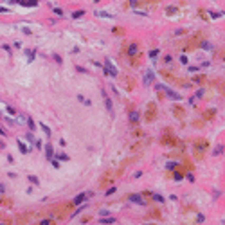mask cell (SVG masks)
<instances>
[{"mask_svg": "<svg viewBox=\"0 0 225 225\" xmlns=\"http://www.w3.org/2000/svg\"><path fill=\"white\" fill-rule=\"evenodd\" d=\"M144 119H146V121H153L155 119V103H150V104H148V112L144 115Z\"/></svg>", "mask_w": 225, "mask_h": 225, "instance_id": "cell-1", "label": "cell"}, {"mask_svg": "<svg viewBox=\"0 0 225 225\" xmlns=\"http://www.w3.org/2000/svg\"><path fill=\"white\" fill-rule=\"evenodd\" d=\"M155 79V72L153 70H146V74H144V87H148V85H151Z\"/></svg>", "mask_w": 225, "mask_h": 225, "instance_id": "cell-2", "label": "cell"}, {"mask_svg": "<svg viewBox=\"0 0 225 225\" xmlns=\"http://www.w3.org/2000/svg\"><path fill=\"white\" fill-rule=\"evenodd\" d=\"M104 67H106V74H112V76H117V69L112 65V61L110 60H104Z\"/></svg>", "mask_w": 225, "mask_h": 225, "instance_id": "cell-3", "label": "cell"}, {"mask_svg": "<svg viewBox=\"0 0 225 225\" xmlns=\"http://www.w3.org/2000/svg\"><path fill=\"white\" fill-rule=\"evenodd\" d=\"M130 200L135 202V204H146V200H144V194H130Z\"/></svg>", "mask_w": 225, "mask_h": 225, "instance_id": "cell-4", "label": "cell"}, {"mask_svg": "<svg viewBox=\"0 0 225 225\" xmlns=\"http://www.w3.org/2000/svg\"><path fill=\"white\" fill-rule=\"evenodd\" d=\"M87 196H90V194H87V193H81V194H78V196H76V198L72 200V205H79V204H83Z\"/></svg>", "mask_w": 225, "mask_h": 225, "instance_id": "cell-5", "label": "cell"}, {"mask_svg": "<svg viewBox=\"0 0 225 225\" xmlns=\"http://www.w3.org/2000/svg\"><path fill=\"white\" fill-rule=\"evenodd\" d=\"M45 157H47L49 160H51L52 157H54V148H52V144H51V142L45 144Z\"/></svg>", "mask_w": 225, "mask_h": 225, "instance_id": "cell-6", "label": "cell"}, {"mask_svg": "<svg viewBox=\"0 0 225 225\" xmlns=\"http://www.w3.org/2000/svg\"><path fill=\"white\" fill-rule=\"evenodd\" d=\"M103 97H104V104H106V110L113 115V108H112V99L106 95V92H103Z\"/></svg>", "mask_w": 225, "mask_h": 225, "instance_id": "cell-7", "label": "cell"}, {"mask_svg": "<svg viewBox=\"0 0 225 225\" xmlns=\"http://www.w3.org/2000/svg\"><path fill=\"white\" fill-rule=\"evenodd\" d=\"M159 87H160V88H164V90H166V92H167V95H169V97H173V99H180V95H178V94H176V92H173V90H171V88H167V87H166V85H159Z\"/></svg>", "mask_w": 225, "mask_h": 225, "instance_id": "cell-8", "label": "cell"}, {"mask_svg": "<svg viewBox=\"0 0 225 225\" xmlns=\"http://www.w3.org/2000/svg\"><path fill=\"white\" fill-rule=\"evenodd\" d=\"M126 51H128V56H135V54H137V41H132V43L128 45Z\"/></svg>", "mask_w": 225, "mask_h": 225, "instance_id": "cell-9", "label": "cell"}, {"mask_svg": "<svg viewBox=\"0 0 225 225\" xmlns=\"http://www.w3.org/2000/svg\"><path fill=\"white\" fill-rule=\"evenodd\" d=\"M29 218H31V213H29V214H27V213H23L22 216H18V218H16V225H23L27 220H29Z\"/></svg>", "mask_w": 225, "mask_h": 225, "instance_id": "cell-10", "label": "cell"}, {"mask_svg": "<svg viewBox=\"0 0 225 225\" xmlns=\"http://www.w3.org/2000/svg\"><path fill=\"white\" fill-rule=\"evenodd\" d=\"M22 6H25V7H36L38 6V0H20Z\"/></svg>", "mask_w": 225, "mask_h": 225, "instance_id": "cell-11", "label": "cell"}, {"mask_svg": "<svg viewBox=\"0 0 225 225\" xmlns=\"http://www.w3.org/2000/svg\"><path fill=\"white\" fill-rule=\"evenodd\" d=\"M95 16H97V18H113V15L104 13V11H97V13H95Z\"/></svg>", "mask_w": 225, "mask_h": 225, "instance_id": "cell-12", "label": "cell"}, {"mask_svg": "<svg viewBox=\"0 0 225 225\" xmlns=\"http://www.w3.org/2000/svg\"><path fill=\"white\" fill-rule=\"evenodd\" d=\"M130 121H132V124L137 123V121H139V112H132L130 113Z\"/></svg>", "mask_w": 225, "mask_h": 225, "instance_id": "cell-13", "label": "cell"}, {"mask_svg": "<svg viewBox=\"0 0 225 225\" xmlns=\"http://www.w3.org/2000/svg\"><path fill=\"white\" fill-rule=\"evenodd\" d=\"M173 110H175V113H176V117H182V115H184V108H182V106H175Z\"/></svg>", "mask_w": 225, "mask_h": 225, "instance_id": "cell-14", "label": "cell"}, {"mask_svg": "<svg viewBox=\"0 0 225 225\" xmlns=\"http://www.w3.org/2000/svg\"><path fill=\"white\" fill-rule=\"evenodd\" d=\"M18 148H20V151H22L23 155H25L27 151H29V150H27V146H25V144L22 142V141H18Z\"/></svg>", "mask_w": 225, "mask_h": 225, "instance_id": "cell-15", "label": "cell"}, {"mask_svg": "<svg viewBox=\"0 0 225 225\" xmlns=\"http://www.w3.org/2000/svg\"><path fill=\"white\" fill-rule=\"evenodd\" d=\"M175 169H176V173H175V180H180V178L184 176V173H182V169H180V167H175Z\"/></svg>", "mask_w": 225, "mask_h": 225, "instance_id": "cell-16", "label": "cell"}, {"mask_svg": "<svg viewBox=\"0 0 225 225\" xmlns=\"http://www.w3.org/2000/svg\"><path fill=\"white\" fill-rule=\"evenodd\" d=\"M113 222H115L113 218H101V223L103 225H110V223H113Z\"/></svg>", "mask_w": 225, "mask_h": 225, "instance_id": "cell-17", "label": "cell"}, {"mask_svg": "<svg viewBox=\"0 0 225 225\" xmlns=\"http://www.w3.org/2000/svg\"><path fill=\"white\" fill-rule=\"evenodd\" d=\"M34 54H36V51H34V49H32V51H27V60H29V61H32V60H34Z\"/></svg>", "mask_w": 225, "mask_h": 225, "instance_id": "cell-18", "label": "cell"}, {"mask_svg": "<svg viewBox=\"0 0 225 225\" xmlns=\"http://www.w3.org/2000/svg\"><path fill=\"white\" fill-rule=\"evenodd\" d=\"M83 15H85V11L79 9V11H76V13H72V18H81Z\"/></svg>", "mask_w": 225, "mask_h": 225, "instance_id": "cell-19", "label": "cell"}, {"mask_svg": "<svg viewBox=\"0 0 225 225\" xmlns=\"http://www.w3.org/2000/svg\"><path fill=\"white\" fill-rule=\"evenodd\" d=\"M27 126H29V130H31V132H32V130H36V128H34V121H32L31 117L27 119Z\"/></svg>", "mask_w": 225, "mask_h": 225, "instance_id": "cell-20", "label": "cell"}, {"mask_svg": "<svg viewBox=\"0 0 225 225\" xmlns=\"http://www.w3.org/2000/svg\"><path fill=\"white\" fill-rule=\"evenodd\" d=\"M112 32L113 34H124V29H121V27H113Z\"/></svg>", "mask_w": 225, "mask_h": 225, "instance_id": "cell-21", "label": "cell"}, {"mask_svg": "<svg viewBox=\"0 0 225 225\" xmlns=\"http://www.w3.org/2000/svg\"><path fill=\"white\" fill-rule=\"evenodd\" d=\"M29 182H32L34 185H38V184H40V180H38V178H36L34 175H31V176H29Z\"/></svg>", "mask_w": 225, "mask_h": 225, "instance_id": "cell-22", "label": "cell"}, {"mask_svg": "<svg viewBox=\"0 0 225 225\" xmlns=\"http://www.w3.org/2000/svg\"><path fill=\"white\" fill-rule=\"evenodd\" d=\"M126 88H133V79L132 78H126Z\"/></svg>", "mask_w": 225, "mask_h": 225, "instance_id": "cell-23", "label": "cell"}, {"mask_svg": "<svg viewBox=\"0 0 225 225\" xmlns=\"http://www.w3.org/2000/svg\"><path fill=\"white\" fill-rule=\"evenodd\" d=\"M56 157H58V160H69V155H65V153H60Z\"/></svg>", "mask_w": 225, "mask_h": 225, "instance_id": "cell-24", "label": "cell"}, {"mask_svg": "<svg viewBox=\"0 0 225 225\" xmlns=\"http://www.w3.org/2000/svg\"><path fill=\"white\" fill-rule=\"evenodd\" d=\"M0 204H2V205H6V207H9L11 202H9V198H2V200H0Z\"/></svg>", "mask_w": 225, "mask_h": 225, "instance_id": "cell-25", "label": "cell"}, {"mask_svg": "<svg viewBox=\"0 0 225 225\" xmlns=\"http://www.w3.org/2000/svg\"><path fill=\"white\" fill-rule=\"evenodd\" d=\"M166 13L171 16V15H175V13H176V7H167V9H166Z\"/></svg>", "mask_w": 225, "mask_h": 225, "instance_id": "cell-26", "label": "cell"}, {"mask_svg": "<svg viewBox=\"0 0 225 225\" xmlns=\"http://www.w3.org/2000/svg\"><path fill=\"white\" fill-rule=\"evenodd\" d=\"M41 128H43V132H45V135H47V137H51V130H49V126L41 124Z\"/></svg>", "mask_w": 225, "mask_h": 225, "instance_id": "cell-27", "label": "cell"}, {"mask_svg": "<svg viewBox=\"0 0 225 225\" xmlns=\"http://www.w3.org/2000/svg\"><path fill=\"white\" fill-rule=\"evenodd\" d=\"M78 99H79V101H81L83 104H90V101H88V99H85L83 95H78Z\"/></svg>", "mask_w": 225, "mask_h": 225, "instance_id": "cell-28", "label": "cell"}, {"mask_svg": "<svg viewBox=\"0 0 225 225\" xmlns=\"http://www.w3.org/2000/svg\"><path fill=\"white\" fill-rule=\"evenodd\" d=\"M153 200L155 202H164V198L160 196V194H153Z\"/></svg>", "mask_w": 225, "mask_h": 225, "instance_id": "cell-29", "label": "cell"}, {"mask_svg": "<svg viewBox=\"0 0 225 225\" xmlns=\"http://www.w3.org/2000/svg\"><path fill=\"white\" fill-rule=\"evenodd\" d=\"M194 81H196V83H204L205 78H204V76H196V78H194Z\"/></svg>", "mask_w": 225, "mask_h": 225, "instance_id": "cell-30", "label": "cell"}, {"mask_svg": "<svg viewBox=\"0 0 225 225\" xmlns=\"http://www.w3.org/2000/svg\"><path fill=\"white\" fill-rule=\"evenodd\" d=\"M222 151H223V146H218L214 150V155H222Z\"/></svg>", "mask_w": 225, "mask_h": 225, "instance_id": "cell-31", "label": "cell"}, {"mask_svg": "<svg viewBox=\"0 0 225 225\" xmlns=\"http://www.w3.org/2000/svg\"><path fill=\"white\" fill-rule=\"evenodd\" d=\"M200 45H202V47H204V49H211V43H207V41H202V43H200Z\"/></svg>", "mask_w": 225, "mask_h": 225, "instance_id": "cell-32", "label": "cell"}, {"mask_svg": "<svg viewBox=\"0 0 225 225\" xmlns=\"http://www.w3.org/2000/svg\"><path fill=\"white\" fill-rule=\"evenodd\" d=\"M198 13H200V16H202V18H205V20H207V15H205V11H204V9H200Z\"/></svg>", "mask_w": 225, "mask_h": 225, "instance_id": "cell-33", "label": "cell"}, {"mask_svg": "<svg viewBox=\"0 0 225 225\" xmlns=\"http://www.w3.org/2000/svg\"><path fill=\"white\" fill-rule=\"evenodd\" d=\"M164 61H166V63H171V61H173V58H171V56H166V58H164Z\"/></svg>", "mask_w": 225, "mask_h": 225, "instance_id": "cell-34", "label": "cell"}, {"mask_svg": "<svg viewBox=\"0 0 225 225\" xmlns=\"http://www.w3.org/2000/svg\"><path fill=\"white\" fill-rule=\"evenodd\" d=\"M112 193H115V185H113V187H110V189L106 191V194H112Z\"/></svg>", "mask_w": 225, "mask_h": 225, "instance_id": "cell-35", "label": "cell"}, {"mask_svg": "<svg viewBox=\"0 0 225 225\" xmlns=\"http://www.w3.org/2000/svg\"><path fill=\"white\" fill-rule=\"evenodd\" d=\"M54 13H56L58 16H63V11H61V9H54Z\"/></svg>", "mask_w": 225, "mask_h": 225, "instance_id": "cell-36", "label": "cell"}, {"mask_svg": "<svg viewBox=\"0 0 225 225\" xmlns=\"http://www.w3.org/2000/svg\"><path fill=\"white\" fill-rule=\"evenodd\" d=\"M157 54H159V51H151V52H150V56H151V58H157Z\"/></svg>", "mask_w": 225, "mask_h": 225, "instance_id": "cell-37", "label": "cell"}, {"mask_svg": "<svg viewBox=\"0 0 225 225\" xmlns=\"http://www.w3.org/2000/svg\"><path fill=\"white\" fill-rule=\"evenodd\" d=\"M132 135H142V132H141V130H133Z\"/></svg>", "mask_w": 225, "mask_h": 225, "instance_id": "cell-38", "label": "cell"}, {"mask_svg": "<svg viewBox=\"0 0 225 225\" xmlns=\"http://www.w3.org/2000/svg\"><path fill=\"white\" fill-rule=\"evenodd\" d=\"M7 112H9L11 115H16V112H15V110H13V108H9V106H7Z\"/></svg>", "mask_w": 225, "mask_h": 225, "instance_id": "cell-39", "label": "cell"}, {"mask_svg": "<svg viewBox=\"0 0 225 225\" xmlns=\"http://www.w3.org/2000/svg\"><path fill=\"white\" fill-rule=\"evenodd\" d=\"M185 29H178V31H175V34H184Z\"/></svg>", "mask_w": 225, "mask_h": 225, "instance_id": "cell-40", "label": "cell"}, {"mask_svg": "<svg viewBox=\"0 0 225 225\" xmlns=\"http://www.w3.org/2000/svg\"><path fill=\"white\" fill-rule=\"evenodd\" d=\"M40 225H51V222H47V220H43V222H40Z\"/></svg>", "mask_w": 225, "mask_h": 225, "instance_id": "cell-41", "label": "cell"}, {"mask_svg": "<svg viewBox=\"0 0 225 225\" xmlns=\"http://www.w3.org/2000/svg\"><path fill=\"white\" fill-rule=\"evenodd\" d=\"M0 13H7V9L6 7H0Z\"/></svg>", "mask_w": 225, "mask_h": 225, "instance_id": "cell-42", "label": "cell"}]
</instances>
